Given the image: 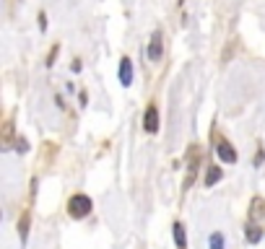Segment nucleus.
<instances>
[{
  "mask_svg": "<svg viewBox=\"0 0 265 249\" xmlns=\"http://www.w3.org/2000/svg\"><path fill=\"white\" fill-rule=\"evenodd\" d=\"M68 213H71L73 218H84L91 213V200L86 195H73L68 200Z\"/></svg>",
  "mask_w": 265,
  "mask_h": 249,
  "instance_id": "nucleus-1",
  "label": "nucleus"
},
{
  "mask_svg": "<svg viewBox=\"0 0 265 249\" xmlns=\"http://www.w3.org/2000/svg\"><path fill=\"white\" fill-rule=\"evenodd\" d=\"M143 127H146V132H156L159 130V109L151 104L146 109V115H143Z\"/></svg>",
  "mask_w": 265,
  "mask_h": 249,
  "instance_id": "nucleus-2",
  "label": "nucleus"
},
{
  "mask_svg": "<svg viewBox=\"0 0 265 249\" xmlns=\"http://www.w3.org/2000/svg\"><path fill=\"white\" fill-rule=\"evenodd\" d=\"M161 47H164V42H161V31H154L151 34V44H148V60H161Z\"/></svg>",
  "mask_w": 265,
  "mask_h": 249,
  "instance_id": "nucleus-3",
  "label": "nucleus"
},
{
  "mask_svg": "<svg viewBox=\"0 0 265 249\" xmlns=\"http://www.w3.org/2000/svg\"><path fill=\"white\" fill-rule=\"evenodd\" d=\"M195 172H198V148H190V161H187V177H185V187H192L195 182Z\"/></svg>",
  "mask_w": 265,
  "mask_h": 249,
  "instance_id": "nucleus-4",
  "label": "nucleus"
},
{
  "mask_svg": "<svg viewBox=\"0 0 265 249\" xmlns=\"http://www.w3.org/2000/svg\"><path fill=\"white\" fill-rule=\"evenodd\" d=\"M120 83L122 86H130L133 83V62L128 58L120 60Z\"/></svg>",
  "mask_w": 265,
  "mask_h": 249,
  "instance_id": "nucleus-5",
  "label": "nucleus"
},
{
  "mask_svg": "<svg viewBox=\"0 0 265 249\" xmlns=\"http://www.w3.org/2000/svg\"><path fill=\"white\" fill-rule=\"evenodd\" d=\"M218 156H221V161H226V164H234L237 161V151L226 140H218Z\"/></svg>",
  "mask_w": 265,
  "mask_h": 249,
  "instance_id": "nucleus-6",
  "label": "nucleus"
},
{
  "mask_svg": "<svg viewBox=\"0 0 265 249\" xmlns=\"http://www.w3.org/2000/svg\"><path fill=\"white\" fill-rule=\"evenodd\" d=\"M263 213H265V202H263V197H255L250 205V218L258 221V218H263Z\"/></svg>",
  "mask_w": 265,
  "mask_h": 249,
  "instance_id": "nucleus-7",
  "label": "nucleus"
},
{
  "mask_svg": "<svg viewBox=\"0 0 265 249\" xmlns=\"http://www.w3.org/2000/svg\"><path fill=\"white\" fill-rule=\"evenodd\" d=\"M221 177L224 174H221V169H218V166H208V172H205V187H213Z\"/></svg>",
  "mask_w": 265,
  "mask_h": 249,
  "instance_id": "nucleus-8",
  "label": "nucleus"
},
{
  "mask_svg": "<svg viewBox=\"0 0 265 249\" xmlns=\"http://www.w3.org/2000/svg\"><path fill=\"white\" fill-rule=\"evenodd\" d=\"M10 140H13V122L8 120V122L3 124V148H8Z\"/></svg>",
  "mask_w": 265,
  "mask_h": 249,
  "instance_id": "nucleus-9",
  "label": "nucleus"
},
{
  "mask_svg": "<svg viewBox=\"0 0 265 249\" xmlns=\"http://www.w3.org/2000/svg\"><path fill=\"white\" fill-rule=\"evenodd\" d=\"M175 242L177 247L185 249V229H182V223H175Z\"/></svg>",
  "mask_w": 265,
  "mask_h": 249,
  "instance_id": "nucleus-10",
  "label": "nucleus"
},
{
  "mask_svg": "<svg viewBox=\"0 0 265 249\" xmlns=\"http://www.w3.org/2000/svg\"><path fill=\"white\" fill-rule=\"evenodd\" d=\"M18 234H21V239H26V234H29V213H24V218L18 221Z\"/></svg>",
  "mask_w": 265,
  "mask_h": 249,
  "instance_id": "nucleus-11",
  "label": "nucleus"
},
{
  "mask_svg": "<svg viewBox=\"0 0 265 249\" xmlns=\"http://www.w3.org/2000/svg\"><path fill=\"white\" fill-rule=\"evenodd\" d=\"M211 249H224V236L218 234V231L211 236Z\"/></svg>",
  "mask_w": 265,
  "mask_h": 249,
  "instance_id": "nucleus-12",
  "label": "nucleus"
},
{
  "mask_svg": "<svg viewBox=\"0 0 265 249\" xmlns=\"http://www.w3.org/2000/svg\"><path fill=\"white\" fill-rule=\"evenodd\" d=\"M260 236H263V234H260V229H258V226H250V229H247V239H250L252 244H255V242L260 239Z\"/></svg>",
  "mask_w": 265,
  "mask_h": 249,
  "instance_id": "nucleus-13",
  "label": "nucleus"
},
{
  "mask_svg": "<svg viewBox=\"0 0 265 249\" xmlns=\"http://www.w3.org/2000/svg\"><path fill=\"white\" fill-rule=\"evenodd\" d=\"M16 151H18V153H26V151H29V143H26L24 138H18V140H16Z\"/></svg>",
  "mask_w": 265,
  "mask_h": 249,
  "instance_id": "nucleus-14",
  "label": "nucleus"
},
{
  "mask_svg": "<svg viewBox=\"0 0 265 249\" xmlns=\"http://www.w3.org/2000/svg\"><path fill=\"white\" fill-rule=\"evenodd\" d=\"M39 29H42V31L47 29V16H44V13H39Z\"/></svg>",
  "mask_w": 265,
  "mask_h": 249,
  "instance_id": "nucleus-15",
  "label": "nucleus"
},
{
  "mask_svg": "<svg viewBox=\"0 0 265 249\" xmlns=\"http://www.w3.org/2000/svg\"><path fill=\"white\" fill-rule=\"evenodd\" d=\"M55 55H57V47H52V52H50V58H47V65H52V62H55Z\"/></svg>",
  "mask_w": 265,
  "mask_h": 249,
  "instance_id": "nucleus-16",
  "label": "nucleus"
},
{
  "mask_svg": "<svg viewBox=\"0 0 265 249\" xmlns=\"http://www.w3.org/2000/svg\"><path fill=\"white\" fill-rule=\"evenodd\" d=\"M179 3H185V0H179Z\"/></svg>",
  "mask_w": 265,
  "mask_h": 249,
  "instance_id": "nucleus-17",
  "label": "nucleus"
}]
</instances>
